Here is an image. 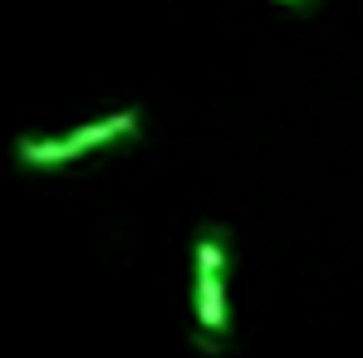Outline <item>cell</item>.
<instances>
[{"mask_svg": "<svg viewBox=\"0 0 363 358\" xmlns=\"http://www.w3.org/2000/svg\"><path fill=\"white\" fill-rule=\"evenodd\" d=\"M138 128H143V113L138 108H118L108 118H94L84 128H69V133H25V138H15V157H20V167L60 172V167H74L79 157L99 152V147L138 138Z\"/></svg>", "mask_w": 363, "mask_h": 358, "instance_id": "cell-1", "label": "cell"}, {"mask_svg": "<svg viewBox=\"0 0 363 358\" xmlns=\"http://www.w3.org/2000/svg\"><path fill=\"white\" fill-rule=\"evenodd\" d=\"M226 270H231V236L226 226H201L196 236V290H191V309H196V349L216 354L226 339Z\"/></svg>", "mask_w": 363, "mask_h": 358, "instance_id": "cell-2", "label": "cell"}, {"mask_svg": "<svg viewBox=\"0 0 363 358\" xmlns=\"http://www.w3.org/2000/svg\"><path fill=\"white\" fill-rule=\"evenodd\" d=\"M280 5H290V10H314V0H280Z\"/></svg>", "mask_w": 363, "mask_h": 358, "instance_id": "cell-3", "label": "cell"}]
</instances>
